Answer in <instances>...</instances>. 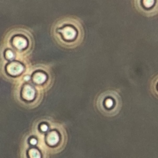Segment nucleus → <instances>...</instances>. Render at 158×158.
<instances>
[{
  "label": "nucleus",
  "instance_id": "6",
  "mask_svg": "<svg viewBox=\"0 0 158 158\" xmlns=\"http://www.w3.org/2000/svg\"><path fill=\"white\" fill-rule=\"evenodd\" d=\"M59 31L62 34L64 38L69 41L74 40L77 36V31L73 27H66L60 30Z\"/></svg>",
  "mask_w": 158,
  "mask_h": 158
},
{
  "label": "nucleus",
  "instance_id": "2",
  "mask_svg": "<svg viewBox=\"0 0 158 158\" xmlns=\"http://www.w3.org/2000/svg\"><path fill=\"white\" fill-rule=\"evenodd\" d=\"M20 158H49V154L31 132L23 136L20 147Z\"/></svg>",
  "mask_w": 158,
  "mask_h": 158
},
{
  "label": "nucleus",
  "instance_id": "7",
  "mask_svg": "<svg viewBox=\"0 0 158 158\" xmlns=\"http://www.w3.org/2000/svg\"><path fill=\"white\" fill-rule=\"evenodd\" d=\"M7 69L10 74L16 76L22 72L24 70V67L19 63H12L7 67Z\"/></svg>",
  "mask_w": 158,
  "mask_h": 158
},
{
  "label": "nucleus",
  "instance_id": "5",
  "mask_svg": "<svg viewBox=\"0 0 158 158\" xmlns=\"http://www.w3.org/2000/svg\"><path fill=\"white\" fill-rule=\"evenodd\" d=\"M22 97L24 101V106L32 109L38 106V103L35 101L36 93L35 90L30 86H25L22 92Z\"/></svg>",
  "mask_w": 158,
  "mask_h": 158
},
{
  "label": "nucleus",
  "instance_id": "12",
  "mask_svg": "<svg viewBox=\"0 0 158 158\" xmlns=\"http://www.w3.org/2000/svg\"><path fill=\"white\" fill-rule=\"evenodd\" d=\"M29 79H30V77H28V76H27L26 77H25V80H28Z\"/></svg>",
  "mask_w": 158,
  "mask_h": 158
},
{
  "label": "nucleus",
  "instance_id": "1",
  "mask_svg": "<svg viewBox=\"0 0 158 158\" xmlns=\"http://www.w3.org/2000/svg\"><path fill=\"white\" fill-rule=\"evenodd\" d=\"M31 132L37 136L49 154L60 153L67 143L64 125L49 117H43L34 121Z\"/></svg>",
  "mask_w": 158,
  "mask_h": 158
},
{
  "label": "nucleus",
  "instance_id": "4",
  "mask_svg": "<svg viewBox=\"0 0 158 158\" xmlns=\"http://www.w3.org/2000/svg\"><path fill=\"white\" fill-rule=\"evenodd\" d=\"M136 10L146 17H153L158 14V0H133Z\"/></svg>",
  "mask_w": 158,
  "mask_h": 158
},
{
  "label": "nucleus",
  "instance_id": "9",
  "mask_svg": "<svg viewBox=\"0 0 158 158\" xmlns=\"http://www.w3.org/2000/svg\"><path fill=\"white\" fill-rule=\"evenodd\" d=\"M14 45L19 49H23L27 46V41L25 39L20 37H17L14 40Z\"/></svg>",
  "mask_w": 158,
  "mask_h": 158
},
{
  "label": "nucleus",
  "instance_id": "10",
  "mask_svg": "<svg viewBox=\"0 0 158 158\" xmlns=\"http://www.w3.org/2000/svg\"><path fill=\"white\" fill-rule=\"evenodd\" d=\"M46 76L43 73H37L35 75L34 80V81L38 83V84H41L42 83H43L46 80Z\"/></svg>",
  "mask_w": 158,
  "mask_h": 158
},
{
  "label": "nucleus",
  "instance_id": "3",
  "mask_svg": "<svg viewBox=\"0 0 158 158\" xmlns=\"http://www.w3.org/2000/svg\"><path fill=\"white\" fill-rule=\"evenodd\" d=\"M96 105L98 109L104 115L117 114L122 106L121 96L115 90H108L101 93L97 99Z\"/></svg>",
  "mask_w": 158,
  "mask_h": 158
},
{
  "label": "nucleus",
  "instance_id": "11",
  "mask_svg": "<svg viewBox=\"0 0 158 158\" xmlns=\"http://www.w3.org/2000/svg\"><path fill=\"white\" fill-rule=\"evenodd\" d=\"M6 57L8 58V59H13L14 58V54L13 53V52L10 51H7L6 52Z\"/></svg>",
  "mask_w": 158,
  "mask_h": 158
},
{
  "label": "nucleus",
  "instance_id": "8",
  "mask_svg": "<svg viewBox=\"0 0 158 158\" xmlns=\"http://www.w3.org/2000/svg\"><path fill=\"white\" fill-rule=\"evenodd\" d=\"M150 90L154 95L158 98V74L153 78L150 84Z\"/></svg>",
  "mask_w": 158,
  "mask_h": 158
}]
</instances>
